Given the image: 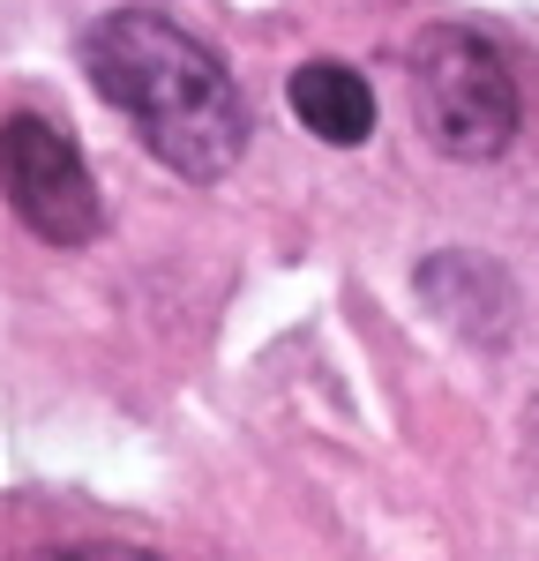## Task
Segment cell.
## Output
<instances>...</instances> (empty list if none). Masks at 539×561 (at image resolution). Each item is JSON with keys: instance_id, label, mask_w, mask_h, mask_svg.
I'll return each instance as SVG.
<instances>
[{"instance_id": "obj_3", "label": "cell", "mask_w": 539, "mask_h": 561, "mask_svg": "<svg viewBox=\"0 0 539 561\" xmlns=\"http://www.w3.org/2000/svg\"><path fill=\"white\" fill-rule=\"evenodd\" d=\"M0 195H8V210L23 217L45 248H83L105 225L83 150L68 142V128H53L38 113L0 121Z\"/></svg>"}, {"instance_id": "obj_5", "label": "cell", "mask_w": 539, "mask_h": 561, "mask_svg": "<svg viewBox=\"0 0 539 561\" xmlns=\"http://www.w3.org/2000/svg\"><path fill=\"white\" fill-rule=\"evenodd\" d=\"M60 561H150V554H135V547H76V554H60Z\"/></svg>"}, {"instance_id": "obj_1", "label": "cell", "mask_w": 539, "mask_h": 561, "mask_svg": "<svg viewBox=\"0 0 539 561\" xmlns=\"http://www.w3.org/2000/svg\"><path fill=\"white\" fill-rule=\"evenodd\" d=\"M83 76L105 105H121L150 158L180 180H225L248 150V98L203 38L150 8H121L83 31Z\"/></svg>"}, {"instance_id": "obj_4", "label": "cell", "mask_w": 539, "mask_h": 561, "mask_svg": "<svg viewBox=\"0 0 539 561\" xmlns=\"http://www.w3.org/2000/svg\"><path fill=\"white\" fill-rule=\"evenodd\" d=\"M293 113L330 150H353V142L375 135V90L345 60H308V68H293Z\"/></svg>"}, {"instance_id": "obj_2", "label": "cell", "mask_w": 539, "mask_h": 561, "mask_svg": "<svg viewBox=\"0 0 539 561\" xmlns=\"http://www.w3.org/2000/svg\"><path fill=\"white\" fill-rule=\"evenodd\" d=\"M412 121L457 165L502 158L509 135H517V83H509L502 53L480 31L435 23L412 45Z\"/></svg>"}]
</instances>
